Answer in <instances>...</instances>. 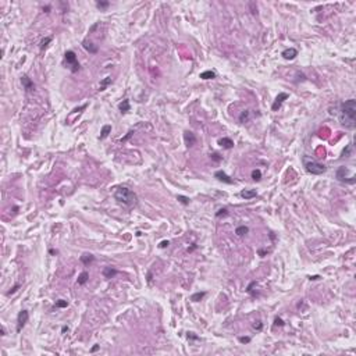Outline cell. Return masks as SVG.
Wrapping results in <instances>:
<instances>
[{"mask_svg": "<svg viewBox=\"0 0 356 356\" xmlns=\"http://www.w3.org/2000/svg\"><path fill=\"white\" fill-rule=\"evenodd\" d=\"M340 122L341 125L353 130L356 125V100L348 99L344 103H341L340 107Z\"/></svg>", "mask_w": 356, "mask_h": 356, "instance_id": "obj_1", "label": "cell"}, {"mask_svg": "<svg viewBox=\"0 0 356 356\" xmlns=\"http://www.w3.org/2000/svg\"><path fill=\"white\" fill-rule=\"evenodd\" d=\"M114 199H116L118 203H121V205H124V206H127V207H134V206H136V203H138L136 194H135L134 191H131L130 188H127V186H120V188H117L116 192H114Z\"/></svg>", "mask_w": 356, "mask_h": 356, "instance_id": "obj_2", "label": "cell"}, {"mask_svg": "<svg viewBox=\"0 0 356 356\" xmlns=\"http://www.w3.org/2000/svg\"><path fill=\"white\" fill-rule=\"evenodd\" d=\"M303 167L308 173H310V174H313V175H320V174H323V173H326V170H327V167L324 166V164L316 162V160H312V159H308V157H303Z\"/></svg>", "mask_w": 356, "mask_h": 356, "instance_id": "obj_3", "label": "cell"}, {"mask_svg": "<svg viewBox=\"0 0 356 356\" xmlns=\"http://www.w3.org/2000/svg\"><path fill=\"white\" fill-rule=\"evenodd\" d=\"M64 61L70 67L71 73H78V71H79V63H78V60H77V54H75V52H73V50H67V52L64 53Z\"/></svg>", "mask_w": 356, "mask_h": 356, "instance_id": "obj_4", "label": "cell"}, {"mask_svg": "<svg viewBox=\"0 0 356 356\" xmlns=\"http://www.w3.org/2000/svg\"><path fill=\"white\" fill-rule=\"evenodd\" d=\"M348 174H349V170L346 168L345 166H341L338 170H337V173H335V177H337V179L338 181H341V182H348V184H355V181H356V178H355V175H352V177H348Z\"/></svg>", "mask_w": 356, "mask_h": 356, "instance_id": "obj_5", "label": "cell"}, {"mask_svg": "<svg viewBox=\"0 0 356 356\" xmlns=\"http://www.w3.org/2000/svg\"><path fill=\"white\" fill-rule=\"evenodd\" d=\"M28 319H29L28 310H21L20 313H18V317H17V332H20L21 330L24 328V326L27 324Z\"/></svg>", "mask_w": 356, "mask_h": 356, "instance_id": "obj_6", "label": "cell"}, {"mask_svg": "<svg viewBox=\"0 0 356 356\" xmlns=\"http://www.w3.org/2000/svg\"><path fill=\"white\" fill-rule=\"evenodd\" d=\"M288 97H289V95H288V93H285V92L278 93V96L275 97L274 103H273V106H271V110H273V111H278V110L281 109V106H283L284 100H287Z\"/></svg>", "mask_w": 356, "mask_h": 356, "instance_id": "obj_7", "label": "cell"}, {"mask_svg": "<svg viewBox=\"0 0 356 356\" xmlns=\"http://www.w3.org/2000/svg\"><path fill=\"white\" fill-rule=\"evenodd\" d=\"M214 178H217L219 181H221V182H224V184H234V179L230 177V175H227L224 171H221V170H219V171H216L214 173Z\"/></svg>", "mask_w": 356, "mask_h": 356, "instance_id": "obj_8", "label": "cell"}, {"mask_svg": "<svg viewBox=\"0 0 356 356\" xmlns=\"http://www.w3.org/2000/svg\"><path fill=\"white\" fill-rule=\"evenodd\" d=\"M184 139H185V145L188 146V148H192V146L196 143V136H195V134L191 132V131H185V132H184Z\"/></svg>", "mask_w": 356, "mask_h": 356, "instance_id": "obj_9", "label": "cell"}, {"mask_svg": "<svg viewBox=\"0 0 356 356\" xmlns=\"http://www.w3.org/2000/svg\"><path fill=\"white\" fill-rule=\"evenodd\" d=\"M21 84H22V86H24V89L27 92H31V90L35 89V84H33V82L31 81V78H28L27 75H22V77H21Z\"/></svg>", "mask_w": 356, "mask_h": 356, "instance_id": "obj_10", "label": "cell"}, {"mask_svg": "<svg viewBox=\"0 0 356 356\" xmlns=\"http://www.w3.org/2000/svg\"><path fill=\"white\" fill-rule=\"evenodd\" d=\"M281 56L285 59V60H294L296 56H298V50H296L295 47H289V49H285L283 53H281Z\"/></svg>", "mask_w": 356, "mask_h": 356, "instance_id": "obj_11", "label": "cell"}, {"mask_svg": "<svg viewBox=\"0 0 356 356\" xmlns=\"http://www.w3.org/2000/svg\"><path fill=\"white\" fill-rule=\"evenodd\" d=\"M102 274H103V277H105V278L110 280V278H113L114 275L118 274V270H117V268H114V267H111V266H107V267H105V268H103Z\"/></svg>", "mask_w": 356, "mask_h": 356, "instance_id": "obj_12", "label": "cell"}, {"mask_svg": "<svg viewBox=\"0 0 356 356\" xmlns=\"http://www.w3.org/2000/svg\"><path fill=\"white\" fill-rule=\"evenodd\" d=\"M219 145L222 146L224 149H232L234 148V142L231 138H221L219 141Z\"/></svg>", "mask_w": 356, "mask_h": 356, "instance_id": "obj_13", "label": "cell"}, {"mask_svg": "<svg viewBox=\"0 0 356 356\" xmlns=\"http://www.w3.org/2000/svg\"><path fill=\"white\" fill-rule=\"evenodd\" d=\"M257 196V192H256L255 189H245L241 192V198L246 199V200H249V199H253Z\"/></svg>", "mask_w": 356, "mask_h": 356, "instance_id": "obj_14", "label": "cell"}, {"mask_svg": "<svg viewBox=\"0 0 356 356\" xmlns=\"http://www.w3.org/2000/svg\"><path fill=\"white\" fill-rule=\"evenodd\" d=\"M82 46H84V49H85L86 52L92 53V54H95V53H97V47L95 46V44L92 43V42L89 41H84V43H82Z\"/></svg>", "mask_w": 356, "mask_h": 356, "instance_id": "obj_15", "label": "cell"}, {"mask_svg": "<svg viewBox=\"0 0 356 356\" xmlns=\"http://www.w3.org/2000/svg\"><path fill=\"white\" fill-rule=\"evenodd\" d=\"M110 132H111V125H110V124L103 125V128H102V131H100V135H99V139H106V138L109 136Z\"/></svg>", "mask_w": 356, "mask_h": 356, "instance_id": "obj_16", "label": "cell"}, {"mask_svg": "<svg viewBox=\"0 0 356 356\" xmlns=\"http://www.w3.org/2000/svg\"><path fill=\"white\" fill-rule=\"evenodd\" d=\"M93 260H95V256H93L92 253H84V255L81 256V262H82L84 264H85V266L90 264V263L93 262Z\"/></svg>", "mask_w": 356, "mask_h": 356, "instance_id": "obj_17", "label": "cell"}, {"mask_svg": "<svg viewBox=\"0 0 356 356\" xmlns=\"http://www.w3.org/2000/svg\"><path fill=\"white\" fill-rule=\"evenodd\" d=\"M89 280V273L88 271H82L81 274L78 275V280H77V283H78V285H84V284H86V281Z\"/></svg>", "mask_w": 356, "mask_h": 356, "instance_id": "obj_18", "label": "cell"}, {"mask_svg": "<svg viewBox=\"0 0 356 356\" xmlns=\"http://www.w3.org/2000/svg\"><path fill=\"white\" fill-rule=\"evenodd\" d=\"M118 109H120V111L121 113H127V111H130L131 106H130V100L128 99H125V100H122L120 105H118Z\"/></svg>", "mask_w": 356, "mask_h": 356, "instance_id": "obj_19", "label": "cell"}, {"mask_svg": "<svg viewBox=\"0 0 356 356\" xmlns=\"http://www.w3.org/2000/svg\"><path fill=\"white\" fill-rule=\"evenodd\" d=\"M111 82H113V78H111V77H106L105 79H102L100 86H99V90H100V92H102V90H106V88H107V86H109Z\"/></svg>", "mask_w": 356, "mask_h": 356, "instance_id": "obj_20", "label": "cell"}, {"mask_svg": "<svg viewBox=\"0 0 356 356\" xmlns=\"http://www.w3.org/2000/svg\"><path fill=\"white\" fill-rule=\"evenodd\" d=\"M200 78L202 79H213V78H216V73L211 70H207V71L200 73Z\"/></svg>", "mask_w": 356, "mask_h": 356, "instance_id": "obj_21", "label": "cell"}, {"mask_svg": "<svg viewBox=\"0 0 356 356\" xmlns=\"http://www.w3.org/2000/svg\"><path fill=\"white\" fill-rule=\"evenodd\" d=\"M249 232V228H248L246 225H239L237 227V230H235V234L238 235V237H243L245 234H248Z\"/></svg>", "mask_w": 356, "mask_h": 356, "instance_id": "obj_22", "label": "cell"}, {"mask_svg": "<svg viewBox=\"0 0 356 356\" xmlns=\"http://www.w3.org/2000/svg\"><path fill=\"white\" fill-rule=\"evenodd\" d=\"M205 295H206V292H196V294H194V295L191 296V300L192 302H199V300H202L203 298H205Z\"/></svg>", "mask_w": 356, "mask_h": 356, "instance_id": "obj_23", "label": "cell"}, {"mask_svg": "<svg viewBox=\"0 0 356 356\" xmlns=\"http://www.w3.org/2000/svg\"><path fill=\"white\" fill-rule=\"evenodd\" d=\"M260 178H262V171L260 170L252 171V179H253V181H260Z\"/></svg>", "mask_w": 356, "mask_h": 356, "instance_id": "obj_24", "label": "cell"}, {"mask_svg": "<svg viewBox=\"0 0 356 356\" xmlns=\"http://www.w3.org/2000/svg\"><path fill=\"white\" fill-rule=\"evenodd\" d=\"M248 120H249V111H248V110H245V111H242V113H241V116H239V121H241V122H246Z\"/></svg>", "mask_w": 356, "mask_h": 356, "instance_id": "obj_25", "label": "cell"}, {"mask_svg": "<svg viewBox=\"0 0 356 356\" xmlns=\"http://www.w3.org/2000/svg\"><path fill=\"white\" fill-rule=\"evenodd\" d=\"M67 306H68V302H67V300H64V299L56 300V308L63 309V308H67Z\"/></svg>", "mask_w": 356, "mask_h": 356, "instance_id": "obj_26", "label": "cell"}, {"mask_svg": "<svg viewBox=\"0 0 356 356\" xmlns=\"http://www.w3.org/2000/svg\"><path fill=\"white\" fill-rule=\"evenodd\" d=\"M110 6L109 1H96V7L100 8V10H105V8H107Z\"/></svg>", "mask_w": 356, "mask_h": 356, "instance_id": "obj_27", "label": "cell"}, {"mask_svg": "<svg viewBox=\"0 0 356 356\" xmlns=\"http://www.w3.org/2000/svg\"><path fill=\"white\" fill-rule=\"evenodd\" d=\"M210 159L213 160V162L219 163V162H221V160H222V156H220L219 153H216V152H214V153H211V154H210Z\"/></svg>", "mask_w": 356, "mask_h": 356, "instance_id": "obj_28", "label": "cell"}, {"mask_svg": "<svg viewBox=\"0 0 356 356\" xmlns=\"http://www.w3.org/2000/svg\"><path fill=\"white\" fill-rule=\"evenodd\" d=\"M50 42H52V38H50V36H47V38H44L43 41L41 42V50H43V49L46 47V46H47V44L50 43Z\"/></svg>", "mask_w": 356, "mask_h": 356, "instance_id": "obj_29", "label": "cell"}, {"mask_svg": "<svg viewBox=\"0 0 356 356\" xmlns=\"http://www.w3.org/2000/svg\"><path fill=\"white\" fill-rule=\"evenodd\" d=\"M177 199L179 200V202L182 203V205H189V198H186V196H182V195H178Z\"/></svg>", "mask_w": 356, "mask_h": 356, "instance_id": "obj_30", "label": "cell"}, {"mask_svg": "<svg viewBox=\"0 0 356 356\" xmlns=\"http://www.w3.org/2000/svg\"><path fill=\"white\" fill-rule=\"evenodd\" d=\"M284 320L281 319V317H275V320H274V327H283L284 326Z\"/></svg>", "mask_w": 356, "mask_h": 356, "instance_id": "obj_31", "label": "cell"}, {"mask_svg": "<svg viewBox=\"0 0 356 356\" xmlns=\"http://www.w3.org/2000/svg\"><path fill=\"white\" fill-rule=\"evenodd\" d=\"M252 327L255 328V330H257V331H260V330H262V327H263V323H262L260 320H257V321H255V323H253V326H252Z\"/></svg>", "mask_w": 356, "mask_h": 356, "instance_id": "obj_32", "label": "cell"}, {"mask_svg": "<svg viewBox=\"0 0 356 356\" xmlns=\"http://www.w3.org/2000/svg\"><path fill=\"white\" fill-rule=\"evenodd\" d=\"M20 287H21V285H20V284H16V285H14V287H13V288H11V289H10V291H8V292H7V296H10V295H13V294H16V292H17V291H18V288H20Z\"/></svg>", "mask_w": 356, "mask_h": 356, "instance_id": "obj_33", "label": "cell"}, {"mask_svg": "<svg viewBox=\"0 0 356 356\" xmlns=\"http://www.w3.org/2000/svg\"><path fill=\"white\" fill-rule=\"evenodd\" d=\"M227 214H228V210L224 207V209H220V210L216 213V217H221V216H227Z\"/></svg>", "mask_w": 356, "mask_h": 356, "instance_id": "obj_34", "label": "cell"}, {"mask_svg": "<svg viewBox=\"0 0 356 356\" xmlns=\"http://www.w3.org/2000/svg\"><path fill=\"white\" fill-rule=\"evenodd\" d=\"M239 342L241 344H249L251 342V337H239Z\"/></svg>", "mask_w": 356, "mask_h": 356, "instance_id": "obj_35", "label": "cell"}, {"mask_svg": "<svg viewBox=\"0 0 356 356\" xmlns=\"http://www.w3.org/2000/svg\"><path fill=\"white\" fill-rule=\"evenodd\" d=\"M168 245H170V242H168V241H162V242L159 243V248H160V249H164V248H167Z\"/></svg>", "mask_w": 356, "mask_h": 356, "instance_id": "obj_36", "label": "cell"}, {"mask_svg": "<svg viewBox=\"0 0 356 356\" xmlns=\"http://www.w3.org/2000/svg\"><path fill=\"white\" fill-rule=\"evenodd\" d=\"M349 153H351V145L346 148V150L342 152V157H349Z\"/></svg>", "mask_w": 356, "mask_h": 356, "instance_id": "obj_37", "label": "cell"}, {"mask_svg": "<svg viewBox=\"0 0 356 356\" xmlns=\"http://www.w3.org/2000/svg\"><path fill=\"white\" fill-rule=\"evenodd\" d=\"M249 6H251V7H252V13H253V14H257V8H255V6H256V4L253 3V1H252V3H249Z\"/></svg>", "mask_w": 356, "mask_h": 356, "instance_id": "obj_38", "label": "cell"}, {"mask_svg": "<svg viewBox=\"0 0 356 356\" xmlns=\"http://www.w3.org/2000/svg\"><path fill=\"white\" fill-rule=\"evenodd\" d=\"M188 338H191V340H199V337L194 335V332H188Z\"/></svg>", "mask_w": 356, "mask_h": 356, "instance_id": "obj_39", "label": "cell"}, {"mask_svg": "<svg viewBox=\"0 0 356 356\" xmlns=\"http://www.w3.org/2000/svg\"><path fill=\"white\" fill-rule=\"evenodd\" d=\"M319 278H320V275H310V277H309L310 281H316V280H319Z\"/></svg>", "mask_w": 356, "mask_h": 356, "instance_id": "obj_40", "label": "cell"}, {"mask_svg": "<svg viewBox=\"0 0 356 356\" xmlns=\"http://www.w3.org/2000/svg\"><path fill=\"white\" fill-rule=\"evenodd\" d=\"M97 349H99V345H95V346H93V348L90 349V352H92V353H93V352H96Z\"/></svg>", "mask_w": 356, "mask_h": 356, "instance_id": "obj_41", "label": "cell"}, {"mask_svg": "<svg viewBox=\"0 0 356 356\" xmlns=\"http://www.w3.org/2000/svg\"><path fill=\"white\" fill-rule=\"evenodd\" d=\"M43 11H44V13H49V11H50V6H46V7H43Z\"/></svg>", "mask_w": 356, "mask_h": 356, "instance_id": "obj_42", "label": "cell"}, {"mask_svg": "<svg viewBox=\"0 0 356 356\" xmlns=\"http://www.w3.org/2000/svg\"><path fill=\"white\" fill-rule=\"evenodd\" d=\"M195 249H196V245H192V246L188 249V252H192V251H195Z\"/></svg>", "mask_w": 356, "mask_h": 356, "instance_id": "obj_43", "label": "cell"}, {"mask_svg": "<svg viewBox=\"0 0 356 356\" xmlns=\"http://www.w3.org/2000/svg\"><path fill=\"white\" fill-rule=\"evenodd\" d=\"M65 331H68V327H67V326H64V327L61 328V332H65Z\"/></svg>", "mask_w": 356, "mask_h": 356, "instance_id": "obj_44", "label": "cell"}, {"mask_svg": "<svg viewBox=\"0 0 356 356\" xmlns=\"http://www.w3.org/2000/svg\"><path fill=\"white\" fill-rule=\"evenodd\" d=\"M0 335H6V331H4V328H1V331H0Z\"/></svg>", "mask_w": 356, "mask_h": 356, "instance_id": "obj_45", "label": "cell"}]
</instances>
